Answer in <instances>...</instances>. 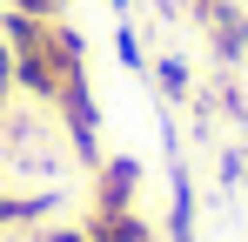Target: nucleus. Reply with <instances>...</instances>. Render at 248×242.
<instances>
[{
	"label": "nucleus",
	"mask_w": 248,
	"mask_h": 242,
	"mask_svg": "<svg viewBox=\"0 0 248 242\" xmlns=\"http://www.w3.org/2000/svg\"><path fill=\"white\" fill-rule=\"evenodd\" d=\"M81 168H87V161H81V148L67 141V128H61L54 108L27 101V94H14V101L0 108V175L61 189V182L81 175Z\"/></svg>",
	"instance_id": "f257e3e1"
},
{
	"label": "nucleus",
	"mask_w": 248,
	"mask_h": 242,
	"mask_svg": "<svg viewBox=\"0 0 248 242\" xmlns=\"http://www.w3.org/2000/svg\"><path fill=\"white\" fill-rule=\"evenodd\" d=\"M161 148H168V242H195V175H188V161L174 148V128L161 121Z\"/></svg>",
	"instance_id": "f03ea898"
},
{
	"label": "nucleus",
	"mask_w": 248,
	"mask_h": 242,
	"mask_svg": "<svg viewBox=\"0 0 248 242\" xmlns=\"http://www.w3.org/2000/svg\"><path fill=\"white\" fill-rule=\"evenodd\" d=\"M134 189H141V161L134 155L94 161V208H134Z\"/></svg>",
	"instance_id": "7ed1b4c3"
},
{
	"label": "nucleus",
	"mask_w": 248,
	"mask_h": 242,
	"mask_svg": "<svg viewBox=\"0 0 248 242\" xmlns=\"http://www.w3.org/2000/svg\"><path fill=\"white\" fill-rule=\"evenodd\" d=\"M81 229H87V242H161V229L141 208H94Z\"/></svg>",
	"instance_id": "20e7f679"
},
{
	"label": "nucleus",
	"mask_w": 248,
	"mask_h": 242,
	"mask_svg": "<svg viewBox=\"0 0 248 242\" xmlns=\"http://www.w3.org/2000/svg\"><path fill=\"white\" fill-rule=\"evenodd\" d=\"M148 74H155V87H161L168 108H188V101H195V74H188V61H181V54H155V68H148Z\"/></svg>",
	"instance_id": "39448f33"
},
{
	"label": "nucleus",
	"mask_w": 248,
	"mask_h": 242,
	"mask_svg": "<svg viewBox=\"0 0 248 242\" xmlns=\"http://www.w3.org/2000/svg\"><path fill=\"white\" fill-rule=\"evenodd\" d=\"M114 54H121V68H127V74H141V68H148V54H141V34H134L127 20L114 27Z\"/></svg>",
	"instance_id": "423d86ee"
},
{
	"label": "nucleus",
	"mask_w": 248,
	"mask_h": 242,
	"mask_svg": "<svg viewBox=\"0 0 248 242\" xmlns=\"http://www.w3.org/2000/svg\"><path fill=\"white\" fill-rule=\"evenodd\" d=\"M14 14H34V20H61L67 14V0H7Z\"/></svg>",
	"instance_id": "0eeeda50"
},
{
	"label": "nucleus",
	"mask_w": 248,
	"mask_h": 242,
	"mask_svg": "<svg viewBox=\"0 0 248 242\" xmlns=\"http://www.w3.org/2000/svg\"><path fill=\"white\" fill-rule=\"evenodd\" d=\"M20 87H14V47H7V34H0V108L14 101Z\"/></svg>",
	"instance_id": "6e6552de"
},
{
	"label": "nucleus",
	"mask_w": 248,
	"mask_h": 242,
	"mask_svg": "<svg viewBox=\"0 0 248 242\" xmlns=\"http://www.w3.org/2000/svg\"><path fill=\"white\" fill-rule=\"evenodd\" d=\"M41 242H87V229H67V222H54V229H41Z\"/></svg>",
	"instance_id": "1a4fd4ad"
},
{
	"label": "nucleus",
	"mask_w": 248,
	"mask_h": 242,
	"mask_svg": "<svg viewBox=\"0 0 248 242\" xmlns=\"http://www.w3.org/2000/svg\"><path fill=\"white\" fill-rule=\"evenodd\" d=\"M108 7H114V14H127V0H108Z\"/></svg>",
	"instance_id": "9d476101"
},
{
	"label": "nucleus",
	"mask_w": 248,
	"mask_h": 242,
	"mask_svg": "<svg viewBox=\"0 0 248 242\" xmlns=\"http://www.w3.org/2000/svg\"><path fill=\"white\" fill-rule=\"evenodd\" d=\"M195 7H208V0H188V14H195Z\"/></svg>",
	"instance_id": "9b49d317"
}]
</instances>
